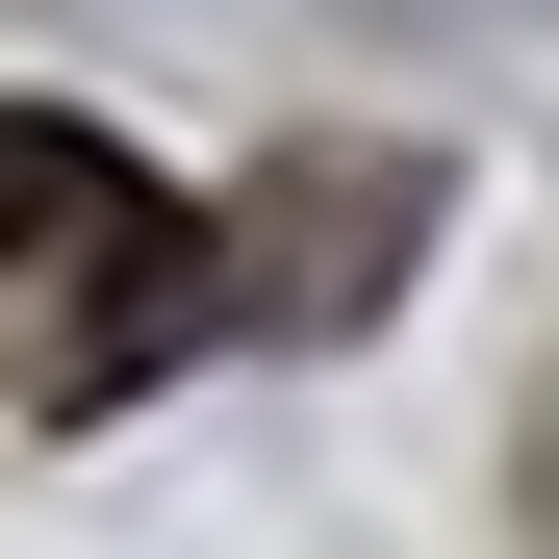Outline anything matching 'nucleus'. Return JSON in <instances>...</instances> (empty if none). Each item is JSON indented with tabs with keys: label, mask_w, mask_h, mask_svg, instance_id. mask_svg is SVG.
Here are the masks:
<instances>
[{
	"label": "nucleus",
	"mask_w": 559,
	"mask_h": 559,
	"mask_svg": "<svg viewBox=\"0 0 559 559\" xmlns=\"http://www.w3.org/2000/svg\"><path fill=\"white\" fill-rule=\"evenodd\" d=\"M0 229H26V432H103L128 382H178L254 280H229V229L178 204L153 153H103L76 103H26L0 128Z\"/></svg>",
	"instance_id": "1"
}]
</instances>
